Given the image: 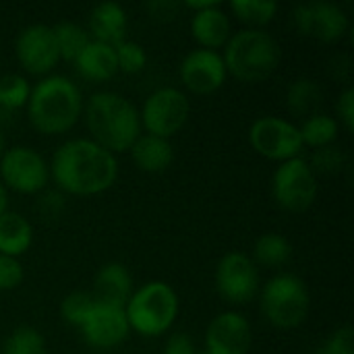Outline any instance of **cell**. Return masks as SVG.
I'll return each mask as SVG.
<instances>
[{
  "label": "cell",
  "instance_id": "cell-38",
  "mask_svg": "<svg viewBox=\"0 0 354 354\" xmlns=\"http://www.w3.org/2000/svg\"><path fill=\"white\" fill-rule=\"evenodd\" d=\"M178 6H180L178 2H162V0L149 2V4H147V8L151 10L153 17H172V15L176 12ZM172 19H174V17H172Z\"/></svg>",
  "mask_w": 354,
  "mask_h": 354
},
{
  "label": "cell",
  "instance_id": "cell-37",
  "mask_svg": "<svg viewBox=\"0 0 354 354\" xmlns=\"http://www.w3.org/2000/svg\"><path fill=\"white\" fill-rule=\"evenodd\" d=\"M64 209V199L60 193H46L37 199V212L44 218H58Z\"/></svg>",
  "mask_w": 354,
  "mask_h": 354
},
{
  "label": "cell",
  "instance_id": "cell-1",
  "mask_svg": "<svg viewBox=\"0 0 354 354\" xmlns=\"http://www.w3.org/2000/svg\"><path fill=\"white\" fill-rule=\"evenodd\" d=\"M50 178L62 193L91 197L106 193L118 178V160L91 139H71L52 156Z\"/></svg>",
  "mask_w": 354,
  "mask_h": 354
},
{
  "label": "cell",
  "instance_id": "cell-39",
  "mask_svg": "<svg viewBox=\"0 0 354 354\" xmlns=\"http://www.w3.org/2000/svg\"><path fill=\"white\" fill-rule=\"evenodd\" d=\"M216 0H199V2H193V0H187L185 2V6L191 10V12H197V10H203V8H207V6H212Z\"/></svg>",
  "mask_w": 354,
  "mask_h": 354
},
{
  "label": "cell",
  "instance_id": "cell-12",
  "mask_svg": "<svg viewBox=\"0 0 354 354\" xmlns=\"http://www.w3.org/2000/svg\"><path fill=\"white\" fill-rule=\"evenodd\" d=\"M292 21L301 35L324 44L340 41L351 25L346 12L334 2L299 4L292 12Z\"/></svg>",
  "mask_w": 354,
  "mask_h": 354
},
{
  "label": "cell",
  "instance_id": "cell-40",
  "mask_svg": "<svg viewBox=\"0 0 354 354\" xmlns=\"http://www.w3.org/2000/svg\"><path fill=\"white\" fill-rule=\"evenodd\" d=\"M8 212V191L4 189V185L0 183V216Z\"/></svg>",
  "mask_w": 354,
  "mask_h": 354
},
{
  "label": "cell",
  "instance_id": "cell-28",
  "mask_svg": "<svg viewBox=\"0 0 354 354\" xmlns=\"http://www.w3.org/2000/svg\"><path fill=\"white\" fill-rule=\"evenodd\" d=\"M31 85L23 75H4L0 77V110L15 112L27 106Z\"/></svg>",
  "mask_w": 354,
  "mask_h": 354
},
{
  "label": "cell",
  "instance_id": "cell-2",
  "mask_svg": "<svg viewBox=\"0 0 354 354\" xmlns=\"http://www.w3.org/2000/svg\"><path fill=\"white\" fill-rule=\"evenodd\" d=\"M25 108L37 133L62 135L68 133L83 114V95L68 77L48 75L31 87Z\"/></svg>",
  "mask_w": 354,
  "mask_h": 354
},
{
  "label": "cell",
  "instance_id": "cell-20",
  "mask_svg": "<svg viewBox=\"0 0 354 354\" xmlns=\"http://www.w3.org/2000/svg\"><path fill=\"white\" fill-rule=\"evenodd\" d=\"M135 166L143 172L149 174H158L170 168L172 160H174V149L170 139H162V137H153V135H139L137 141L131 145L129 149Z\"/></svg>",
  "mask_w": 354,
  "mask_h": 354
},
{
  "label": "cell",
  "instance_id": "cell-17",
  "mask_svg": "<svg viewBox=\"0 0 354 354\" xmlns=\"http://www.w3.org/2000/svg\"><path fill=\"white\" fill-rule=\"evenodd\" d=\"M191 33H193L195 41L199 44V48H203V50L218 52L220 48H224L228 44L232 29H230V19L224 12V8L220 6V2H214L207 8L193 12Z\"/></svg>",
  "mask_w": 354,
  "mask_h": 354
},
{
  "label": "cell",
  "instance_id": "cell-41",
  "mask_svg": "<svg viewBox=\"0 0 354 354\" xmlns=\"http://www.w3.org/2000/svg\"><path fill=\"white\" fill-rule=\"evenodd\" d=\"M4 153V135H2V131H0V156Z\"/></svg>",
  "mask_w": 354,
  "mask_h": 354
},
{
  "label": "cell",
  "instance_id": "cell-11",
  "mask_svg": "<svg viewBox=\"0 0 354 354\" xmlns=\"http://www.w3.org/2000/svg\"><path fill=\"white\" fill-rule=\"evenodd\" d=\"M216 290L230 305H247L259 292V272L255 261L239 251L226 253L216 266Z\"/></svg>",
  "mask_w": 354,
  "mask_h": 354
},
{
  "label": "cell",
  "instance_id": "cell-5",
  "mask_svg": "<svg viewBox=\"0 0 354 354\" xmlns=\"http://www.w3.org/2000/svg\"><path fill=\"white\" fill-rule=\"evenodd\" d=\"M178 309L176 290L162 280H153L133 290L124 305V315L133 332L145 338H158L174 326Z\"/></svg>",
  "mask_w": 354,
  "mask_h": 354
},
{
  "label": "cell",
  "instance_id": "cell-4",
  "mask_svg": "<svg viewBox=\"0 0 354 354\" xmlns=\"http://www.w3.org/2000/svg\"><path fill=\"white\" fill-rule=\"evenodd\" d=\"M280 46L266 29H241L224 46L222 60L226 73L243 83H261L270 79L280 64Z\"/></svg>",
  "mask_w": 354,
  "mask_h": 354
},
{
  "label": "cell",
  "instance_id": "cell-10",
  "mask_svg": "<svg viewBox=\"0 0 354 354\" xmlns=\"http://www.w3.org/2000/svg\"><path fill=\"white\" fill-rule=\"evenodd\" d=\"M249 143L251 147L274 162H288L301 158L303 141L299 127L280 116H261L249 129Z\"/></svg>",
  "mask_w": 354,
  "mask_h": 354
},
{
  "label": "cell",
  "instance_id": "cell-24",
  "mask_svg": "<svg viewBox=\"0 0 354 354\" xmlns=\"http://www.w3.org/2000/svg\"><path fill=\"white\" fill-rule=\"evenodd\" d=\"M338 131H340L338 120L334 116H328V114H322V112L305 118V122L299 127L303 145H309L313 149L334 145V141L338 139Z\"/></svg>",
  "mask_w": 354,
  "mask_h": 354
},
{
  "label": "cell",
  "instance_id": "cell-32",
  "mask_svg": "<svg viewBox=\"0 0 354 354\" xmlns=\"http://www.w3.org/2000/svg\"><path fill=\"white\" fill-rule=\"evenodd\" d=\"M344 164H346V156L336 145L315 149V153H313V158L309 162L315 176L317 174H338L344 168Z\"/></svg>",
  "mask_w": 354,
  "mask_h": 354
},
{
  "label": "cell",
  "instance_id": "cell-3",
  "mask_svg": "<svg viewBox=\"0 0 354 354\" xmlns=\"http://www.w3.org/2000/svg\"><path fill=\"white\" fill-rule=\"evenodd\" d=\"M85 124L91 141L110 153L129 151L141 135L139 110L124 95L114 91H97L85 106Z\"/></svg>",
  "mask_w": 354,
  "mask_h": 354
},
{
  "label": "cell",
  "instance_id": "cell-15",
  "mask_svg": "<svg viewBox=\"0 0 354 354\" xmlns=\"http://www.w3.org/2000/svg\"><path fill=\"white\" fill-rule=\"evenodd\" d=\"M180 81L183 85L197 93V95H207L218 91L226 83V64L222 60L220 52L214 50H191L183 62H180Z\"/></svg>",
  "mask_w": 354,
  "mask_h": 354
},
{
  "label": "cell",
  "instance_id": "cell-42",
  "mask_svg": "<svg viewBox=\"0 0 354 354\" xmlns=\"http://www.w3.org/2000/svg\"><path fill=\"white\" fill-rule=\"evenodd\" d=\"M197 354H207V353H205V351H203V353H197Z\"/></svg>",
  "mask_w": 354,
  "mask_h": 354
},
{
  "label": "cell",
  "instance_id": "cell-27",
  "mask_svg": "<svg viewBox=\"0 0 354 354\" xmlns=\"http://www.w3.org/2000/svg\"><path fill=\"white\" fill-rule=\"evenodd\" d=\"M278 4L272 0H232L230 10L239 21L249 25L247 29H263L278 15Z\"/></svg>",
  "mask_w": 354,
  "mask_h": 354
},
{
  "label": "cell",
  "instance_id": "cell-9",
  "mask_svg": "<svg viewBox=\"0 0 354 354\" xmlns=\"http://www.w3.org/2000/svg\"><path fill=\"white\" fill-rule=\"evenodd\" d=\"M50 180L48 162L31 147L15 145L0 156V183L23 195H37Z\"/></svg>",
  "mask_w": 354,
  "mask_h": 354
},
{
  "label": "cell",
  "instance_id": "cell-30",
  "mask_svg": "<svg viewBox=\"0 0 354 354\" xmlns=\"http://www.w3.org/2000/svg\"><path fill=\"white\" fill-rule=\"evenodd\" d=\"M95 301L89 292L85 290H77L64 297L62 305H60V315L62 319L73 326V328H81L85 324V319L89 317V313L93 311Z\"/></svg>",
  "mask_w": 354,
  "mask_h": 354
},
{
  "label": "cell",
  "instance_id": "cell-19",
  "mask_svg": "<svg viewBox=\"0 0 354 354\" xmlns=\"http://www.w3.org/2000/svg\"><path fill=\"white\" fill-rule=\"evenodd\" d=\"M127 10L118 2H102L89 12V37L106 46H118L127 35Z\"/></svg>",
  "mask_w": 354,
  "mask_h": 354
},
{
  "label": "cell",
  "instance_id": "cell-16",
  "mask_svg": "<svg viewBox=\"0 0 354 354\" xmlns=\"http://www.w3.org/2000/svg\"><path fill=\"white\" fill-rule=\"evenodd\" d=\"M253 344V330L245 315L226 311L216 315L205 332L207 354H249Z\"/></svg>",
  "mask_w": 354,
  "mask_h": 354
},
{
  "label": "cell",
  "instance_id": "cell-14",
  "mask_svg": "<svg viewBox=\"0 0 354 354\" xmlns=\"http://www.w3.org/2000/svg\"><path fill=\"white\" fill-rule=\"evenodd\" d=\"M79 332L87 346L95 351H112L129 338L131 328L122 307L95 303L93 311L79 328Z\"/></svg>",
  "mask_w": 354,
  "mask_h": 354
},
{
  "label": "cell",
  "instance_id": "cell-35",
  "mask_svg": "<svg viewBox=\"0 0 354 354\" xmlns=\"http://www.w3.org/2000/svg\"><path fill=\"white\" fill-rule=\"evenodd\" d=\"M336 114H338V124H342L348 133L354 131V89L346 87L338 102H336Z\"/></svg>",
  "mask_w": 354,
  "mask_h": 354
},
{
  "label": "cell",
  "instance_id": "cell-7",
  "mask_svg": "<svg viewBox=\"0 0 354 354\" xmlns=\"http://www.w3.org/2000/svg\"><path fill=\"white\" fill-rule=\"evenodd\" d=\"M272 193L276 203L290 214L307 212L319 193V183L305 158L282 162L272 178Z\"/></svg>",
  "mask_w": 354,
  "mask_h": 354
},
{
  "label": "cell",
  "instance_id": "cell-29",
  "mask_svg": "<svg viewBox=\"0 0 354 354\" xmlns=\"http://www.w3.org/2000/svg\"><path fill=\"white\" fill-rule=\"evenodd\" d=\"M2 354H48L46 353V340L44 336L31 328V326H21L12 330V334L6 338Z\"/></svg>",
  "mask_w": 354,
  "mask_h": 354
},
{
  "label": "cell",
  "instance_id": "cell-25",
  "mask_svg": "<svg viewBox=\"0 0 354 354\" xmlns=\"http://www.w3.org/2000/svg\"><path fill=\"white\" fill-rule=\"evenodd\" d=\"M253 257H255L253 261H257L263 268H280L286 261H290L292 245L288 243L286 236L276 234V232H268V234H261L255 241Z\"/></svg>",
  "mask_w": 354,
  "mask_h": 354
},
{
  "label": "cell",
  "instance_id": "cell-21",
  "mask_svg": "<svg viewBox=\"0 0 354 354\" xmlns=\"http://www.w3.org/2000/svg\"><path fill=\"white\" fill-rule=\"evenodd\" d=\"M75 64H77V71L83 79L95 81V83L108 81L118 73L114 48L100 44V41H93V39L87 44V48L75 60Z\"/></svg>",
  "mask_w": 354,
  "mask_h": 354
},
{
  "label": "cell",
  "instance_id": "cell-34",
  "mask_svg": "<svg viewBox=\"0 0 354 354\" xmlns=\"http://www.w3.org/2000/svg\"><path fill=\"white\" fill-rule=\"evenodd\" d=\"M23 278L25 272L19 259L0 255V290H15L17 286H21Z\"/></svg>",
  "mask_w": 354,
  "mask_h": 354
},
{
  "label": "cell",
  "instance_id": "cell-18",
  "mask_svg": "<svg viewBox=\"0 0 354 354\" xmlns=\"http://www.w3.org/2000/svg\"><path fill=\"white\" fill-rule=\"evenodd\" d=\"M95 303L122 307L133 295V278L122 263H106L93 280V290L89 292Z\"/></svg>",
  "mask_w": 354,
  "mask_h": 354
},
{
  "label": "cell",
  "instance_id": "cell-33",
  "mask_svg": "<svg viewBox=\"0 0 354 354\" xmlns=\"http://www.w3.org/2000/svg\"><path fill=\"white\" fill-rule=\"evenodd\" d=\"M315 354H354V332L353 326L338 328Z\"/></svg>",
  "mask_w": 354,
  "mask_h": 354
},
{
  "label": "cell",
  "instance_id": "cell-22",
  "mask_svg": "<svg viewBox=\"0 0 354 354\" xmlns=\"http://www.w3.org/2000/svg\"><path fill=\"white\" fill-rule=\"evenodd\" d=\"M33 243V228L27 218L17 212H4L0 216V255L21 257Z\"/></svg>",
  "mask_w": 354,
  "mask_h": 354
},
{
  "label": "cell",
  "instance_id": "cell-6",
  "mask_svg": "<svg viewBox=\"0 0 354 354\" xmlns=\"http://www.w3.org/2000/svg\"><path fill=\"white\" fill-rule=\"evenodd\" d=\"M311 307L307 284L295 274H278L261 290V311L280 330H295L305 324Z\"/></svg>",
  "mask_w": 354,
  "mask_h": 354
},
{
  "label": "cell",
  "instance_id": "cell-26",
  "mask_svg": "<svg viewBox=\"0 0 354 354\" xmlns=\"http://www.w3.org/2000/svg\"><path fill=\"white\" fill-rule=\"evenodd\" d=\"M52 31H54V39H56L60 60L75 62L81 56V52L87 48V44L91 41L87 29L77 25V23H71V21L58 23L56 27H52Z\"/></svg>",
  "mask_w": 354,
  "mask_h": 354
},
{
  "label": "cell",
  "instance_id": "cell-36",
  "mask_svg": "<svg viewBox=\"0 0 354 354\" xmlns=\"http://www.w3.org/2000/svg\"><path fill=\"white\" fill-rule=\"evenodd\" d=\"M164 354H197V348L185 332H174L164 344Z\"/></svg>",
  "mask_w": 354,
  "mask_h": 354
},
{
  "label": "cell",
  "instance_id": "cell-13",
  "mask_svg": "<svg viewBox=\"0 0 354 354\" xmlns=\"http://www.w3.org/2000/svg\"><path fill=\"white\" fill-rule=\"evenodd\" d=\"M15 56L27 73L46 77L60 62L52 27L33 23L21 29L15 41Z\"/></svg>",
  "mask_w": 354,
  "mask_h": 354
},
{
  "label": "cell",
  "instance_id": "cell-31",
  "mask_svg": "<svg viewBox=\"0 0 354 354\" xmlns=\"http://www.w3.org/2000/svg\"><path fill=\"white\" fill-rule=\"evenodd\" d=\"M114 52H116V64H118V71L127 73V75H135V73H141L147 64V54L143 50L141 44L137 41H120L118 46H114Z\"/></svg>",
  "mask_w": 354,
  "mask_h": 354
},
{
  "label": "cell",
  "instance_id": "cell-8",
  "mask_svg": "<svg viewBox=\"0 0 354 354\" xmlns=\"http://www.w3.org/2000/svg\"><path fill=\"white\" fill-rule=\"evenodd\" d=\"M189 114L191 104L185 91L176 87H160L147 95L139 118L147 135L170 139L185 129Z\"/></svg>",
  "mask_w": 354,
  "mask_h": 354
},
{
  "label": "cell",
  "instance_id": "cell-23",
  "mask_svg": "<svg viewBox=\"0 0 354 354\" xmlns=\"http://www.w3.org/2000/svg\"><path fill=\"white\" fill-rule=\"evenodd\" d=\"M324 91L315 79L301 77L290 83L286 89V106L295 116H313L317 114V108L322 104Z\"/></svg>",
  "mask_w": 354,
  "mask_h": 354
}]
</instances>
